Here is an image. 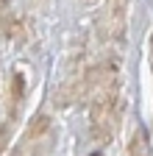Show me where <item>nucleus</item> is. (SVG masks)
Here are the masks:
<instances>
[{
	"mask_svg": "<svg viewBox=\"0 0 153 156\" xmlns=\"http://www.w3.org/2000/svg\"><path fill=\"white\" fill-rule=\"evenodd\" d=\"M128 156H150V151H148V136L139 131L137 136L131 140V148H128Z\"/></svg>",
	"mask_w": 153,
	"mask_h": 156,
	"instance_id": "nucleus-1",
	"label": "nucleus"
},
{
	"mask_svg": "<svg viewBox=\"0 0 153 156\" xmlns=\"http://www.w3.org/2000/svg\"><path fill=\"white\" fill-rule=\"evenodd\" d=\"M3 140H6V128H0V148H3Z\"/></svg>",
	"mask_w": 153,
	"mask_h": 156,
	"instance_id": "nucleus-2",
	"label": "nucleus"
}]
</instances>
